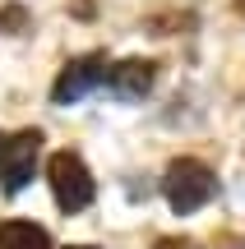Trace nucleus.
<instances>
[{
    "instance_id": "f257e3e1",
    "label": "nucleus",
    "mask_w": 245,
    "mask_h": 249,
    "mask_svg": "<svg viewBox=\"0 0 245 249\" xmlns=\"http://www.w3.org/2000/svg\"><path fill=\"white\" fill-rule=\"evenodd\" d=\"M162 194H167V203H171V213L185 217V213H199V208L218 194V180H213V171L204 166V161L181 157V161H171V166H167Z\"/></svg>"
},
{
    "instance_id": "f03ea898",
    "label": "nucleus",
    "mask_w": 245,
    "mask_h": 249,
    "mask_svg": "<svg viewBox=\"0 0 245 249\" xmlns=\"http://www.w3.org/2000/svg\"><path fill=\"white\" fill-rule=\"evenodd\" d=\"M37 157H42V129H19V134L0 129V189L19 194L33 180Z\"/></svg>"
},
{
    "instance_id": "7ed1b4c3",
    "label": "nucleus",
    "mask_w": 245,
    "mask_h": 249,
    "mask_svg": "<svg viewBox=\"0 0 245 249\" xmlns=\"http://www.w3.org/2000/svg\"><path fill=\"white\" fill-rule=\"evenodd\" d=\"M46 180H51V194H56V203H60V213H83V208L93 203V194H97L83 157H74V152H56V157L46 161Z\"/></svg>"
},
{
    "instance_id": "20e7f679",
    "label": "nucleus",
    "mask_w": 245,
    "mask_h": 249,
    "mask_svg": "<svg viewBox=\"0 0 245 249\" xmlns=\"http://www.w3.org/2000/svg\"><path fill=\"white\" fill-rule=\"evenodd\" d=\"M107 74H111V60H107V51L74 55V60L65 65L60 74H56V83H51V97H56V107H70V102L88 97L93 88H102V83H107Z\"/></svg>"
},
{
    "instance_id": "39448f33",
    "label": "nucleus",
    "mask_w": 245,
    "mask_h": 249,
    "mask_svg": "<svg viewBox=\"0 0 245 249\" xmlns=\"http://www.w3.org/2000/svg\"><path fill=\"white\" fill-rule=\"evenodd\" d=\"M153 79H157L153 60H120V65H111L107 88H111V97H120V102H139V97H148Z\"/></svg>"
},
{
    "instance_id": "423d86ee",
    "label": "nucleus",
    "mask_w": 245,
    "mask_h": 249,
    "mask_svg": "<svg viewBox=\"0 0 245 249\" xmlns=\"http://www.w3.org/2000/svg\"><path fill=\"white\" fill-rule=\"evenodd\" d=\"M0 249H51V240L33 222H5L0 226Z\"/></svg>"
},
{
    "instance_id": "0eeeda50",
    "label": "nucleus",
    "mask_w": 245,
    "mask_h": 249,
    "mask_svg": "<svg viewBox=\"0 0 245 249\" xmlns=\"http://www.w3.org/2000/svg\"><path fill=\"white\" fill-rule=\"evenodd\" d=\"M153 249H194V240H181V235H162Z\"/></svg>"
},
{
    "instance_id": "6e6552de",
    "label": "nucleus",
    "mask_w": 245,
    "mask_h": 249,
    "mask_svg": "<svg viewBox=\"0 0 245 249\" xmlns=\"http://www.w3.org/2000/svg\"><path fill=\"white\" fill-rule=\"evenodd\" d=\"M5 28H23V9H5Z\"/></svg>"
},
{
    "instance_id": "1a4fd4ad",
    "label": "nucleus",
    "mask_w": 245,
    "mask_h": 249,
    "mask_svg": "<svg viewBox=\"0 0 245 249\" xmlns=\"http://www.w3.org/2000/svg\"><path fill=\"white\" fill-rule=\"evenodd\" d=\"M65 249H93V245H65Z\"/></svg>"
},
{
    "instance_id": "9d476101",
    "label": "nucleus",
    "mask_w": 245,
    "mask_h": 249,
    "mask_svg": "<svg viewBox=\"0 0 245 249\" xmlns=\"http://www.w3.org/2000/svg\"><path fill=\"white\" fill-rule=\"evenodd\" d=\"M231 5H236V9H245V0H231Z\"/></svg>"
}]
</instances>
